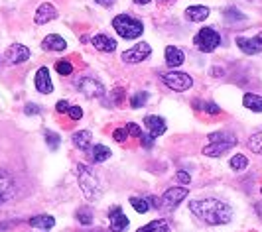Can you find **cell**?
Segmentation results:
<instances>
[{
	"label": "cell",
	"instance_id": "9c48e42d",
	"mask_svg": "<svg viewBox=\"0 0 262 232\" xmlns=\"http://www.w3.org/2000/svg\"><path fill=\"white\" fill-rule=\"evenodd\" d=\"M187 195H189V193H187L185 187H172V189H168V191L162 195V207H166V209H175Z\"/></svg>",
	"mask_w": 262,
	"mask_h": 232
},
{
	"label": "cell",
	"instance_id": "f546056e",
	"mask_svg": "<svg viewBox=\"0 0 262 232\" xmlns=\"http://www.w3.org/2000/svg\"><path fill=\"white\" fill-rule=\"evenodd\" d=\"M131 205L140 213V215H144V213H148L150 211V205H148V201L146 199H140V197H131Z\"/></svg>",
	"mask_w": 262,
	"mask_h": 232
},
{
	"label": "cell",
	"instance_id": "6da1fadb",
	"mask_svg": "<svg viewBox=\"0 0 262 232\" xmlns=\"http://www.w3.org/2000/svg\"><path fill=\"white\" fill-rule=\"evenodd\" d=\"M189 211L211 227L227 225L231 223V217H233L231 207L219 199H195L189 203Z\"/></svg>",
	"mask_w": 262,
	"mask_h": 232
},
{
	"label": "cell",
	"instance_id": "603a6c76",
	"mask_svg": "<svg viewBox=\"0 0 262 232\" xmlns=\"http://www.w3.org/2000/svg\"><path fill=\"white\" fill-rule=\"evenodd\" d=\"M223 18H225V24H241V22H245L247 20V16L241 12V10H237L235 6H231V8H225V12H223Z\"/></svg>",
	"mask_w": 262,
	"mask_h": 232
},
{
	"label": "cell",
	"instance_id": "9a60e30c",
	"mask_svg": "<svg viewBox=\"0 0 262 232\" xmlns=\"http://www.w3.org/2000/svg\"><path fill=\"white\" fill-rule=\"evenodd\" d=\"M144 124L148 126V132L154 136V138H158V136H162L164 132H166V128H168V124H166V120L162 118V116H144Z\"/></svg>",
	"mask_w": 262,
	"mask_h": 232
},
{
	"label": "cell",
	"instance_id": "44dd1931",
	"mask_svg": "<svg viewBox=\"0 0 262 232\" xmlns=\"http://www.w3.org/2000/svg\"><path fill=\"white\" fill-rule=\"evenodd\" d=\"M30 227L42 229V231H49V229L55 227V219L49 217V215H38V217H32L30 219Z\"/></svg>",
	"mask_w": 262,
	"mask_h": 232
},
{
	"label": "cell",
	"instance_id": "7402d4cb",
	"mask_svg": "<svg viewBox=\"0 0 262 232\" xmlns=\"http://www.w3.org/2000/svg\"><path fill=\"white\" fill-rule=\"evenodd\" d=\"M91 138H93V136H91V132H89V130H79V132H75V134H73V138H71V140H73L75 148H79V150H83V152H85V150H89V148H91Z\"/></svg>",
	"mask_w": 262,
	"mask_h": 232
},
{
	"label": "cell",
	"instance_id": "ee69618b",
	"mask_svg": "<svg viewBox=\"0 0 262 232\" xmlns=\"http://www.w3.org/2000/svg\"><path fill=\"white\" fill-rule=\"evenodd\" d=\"M255 41H257V43H259V45L262 47V32L259 33V35H257V37H255Z\"/></svg>",
	"mask_w": 262,
	"mask_h": 232
},
{
	"label": "cell",
	"instance_id": "2e32d148",
	"mask_svg": "<svg viewBox=\"0 0 262 232\" xmlns=\"http://www.w3.org/2000/svg\"><path fill=\"white\" fill-rule=\"evenodd\" d=\"M42 47H44L45 51H63V49L67 47V43H65V39H63L61 35H57V33H49V35L44 37Z\"/></svg>",
	"mask_w": 262,
	"mask_h": 232
},
{
	"label": "cell",
	"instance_id": "d4e9b609",
	"mask_svg": "<svg viewBox=\"0 0 262 232\" xmlns=\"http://www.w3.org/2000/svg\"><path fill=\"white\" fill-rule=\"evenodd\" d=\"M243 104L247 108H251L253 112H262V97L261 95H253V93H247L243 97Z\"/></svg>",
	"mask_w": 262,
	"mask_h": 232
},
{
	"label": "cell",
	"instance_id": "836d02e7",
	"mask_svg": "<svg viewBox=\"0 0 262 232\" xmlns=\"http://www.w3.org/2000/svg\"><path fill=\"white\" fill-rule=\"evenodd\" d=\"M113 138H115V142L125 144V142H127V138H129V130H127V126H125V128H115Z\"/></svg>",
	"mask_w": 262,
	"mask_h": 232
},
{
	"label": "cell",
	"instance_id": "7a4b0ae2",
	"mask_svg": "<svg viewBox=\"0 0 262 232\" xmlns=\"http://www.w3.org/2000/svg\"><path fill=\"white\" fill-rule=\"evenodd\" d=\"M77 177H79V187L85 199L99 201L103 195V185H101V179L95 175V171L85 164H77Z\"/></svg>",
	"mask_w": 262,
	"mask_h": 232
},
{
	"label": "cell",
	"instance_id": "277c9868",
	"mask_svg": "<svg viewBox=\"0 0 262 232\" xmlns=\"http://www.w3.org/2000/svg\"><path fill=\"white\" fill-rule=\"evenodd\" d=\"M113 28H115V32H117L123 39H136V37H140L142 32H144L142 22L136 20V18H132V16H129V14L115 16Z\"/></svg>",
	"mask_w": 262,
	"mask_h": 232
},
{
	"label": "cell",
	"instance_id": "74e56055",
	"mask_svg": "<svg viewBox=\"0 0 262 232\" xmlns=\"http://www.w3.org/2000/svg\"><path fill=\"white\" fill-rule=\"evenodd\" d=\"M67 114H69L71 120H81V118H83V108H81V106H71Z\"/></svg>",
	"mask_w": 262,
	"mask_h": 232
},
{
	"label": "cell",
	"instance_id": "f1b7e54d",
	"mask_svg": "<svg viewBox=\"0 0 262 232\" xmlns=\"http://www.w3.org/2000/svg\"><path fill=\"white\" fill-rule=\"evenodd\" d=\"M249 150L255 152V154H259V156H262V132H259V134H255V136L249 138Z\"/></svg>",
	"mask_w": 262,
	"mask_h": 232
},
{
	"label": "cell",
	"instance_id": "e575fe53",
	"mask_svg": "<svg viewBox=\"0 0 262 232\" xmlns=\"http://www.w3.org/2000/svg\"><path fill=\"white\" fill-rule=\"evenodd\" d=\"M154 136L150 134V132H142V136H140V142H142V148H146V150H150V148H154Z\"/></svg>",
	"mask_w": 262,
	"mask_h": 232
},
{
	"label": "cell",
	"instance_id": "f6af8a7d",
	"mask_svg": "<svg viewBox=\"0 0 262 232\" xmlns=\"http://www.w3.org/2000/svg\"><path fill=\"white\" fill-rule=\"evenodd\" d=\"M134 2H136V4H140V6H144V4H150L152 0H134Z\"/></svg>",
	"mask_w": 262,
	"mask_h": 232
},
{
	"label": "cell",
	"instance_id": "f35d334b",
	"mask_svg": "<svg viewBox=\"0 0 262 232\" xmlns=\"http://www.w3.org/2000/svg\"><path fill=\"white\" fill-rule=\"evenodd\" d=\"M175 179H177L181 185H189V183H191V177H189L187 171H177V173H175Z\"/></svg>",
	"mask_w": 262,
	"mask_h": 232
},
{
	"label": "cell",
	"instance_id": "52a82bcc",
	"mask_svg": "<svg viewBox=\"0 0 262 232\" xmlns=\"http://www.w3.org/2000/svg\"><path fill=\"white\" fill-rule=\"evenodd\" d=\"M77 89H79V93H81L83 97H87V99H103V97H105V87H103L97 79H91V77L79 79Z\"/></svg>",
	"mask_w": 262,
	"mask_h": 232
},
{
	"label": "cell",
	"instance_id": "5bb4252c",
	"mask_svg": "<svg viewBox=\"0 0 262 232\" xmlns=\"http://www.w3.org/2000/svg\"><path fill=\"white\" fill-rule=\"evenodd\" d=\"M36 89H38L42 95H49V93L53 91V85H51L47 67H40V69H38V73H36Z\"/></svg>",
	"mask_w": 262,
	"mask_h": 232
},
{
	"label": "cell",
	"instance_id": "4316f807",
	"mask_svg": "<svg viewBox=\"0 0 262 232\" xmlns=\"http://www.w3.org/2000/svg\"><path fill=\"white\" fill-rule=\"evenodd\" d=\"M229 164H231V169H235V171H241V169H247V167H249V160H247V156H243V154L233 156Z\"/></svg>",
	"mask_w": 262,
	"mask_h": 232
},
{
	"label": "cell",
	"instance_id": "60d3db41",
	"mask_svg": "<svg viewBox=\"0 0 262 232\" xmlns=\"http://www.w3.org/2000/svg\"><path fill=\"white\" fill-rule=\"evenodd\" d=\"M205 112H207V114H211V116H215V114H219V112H221V108H219L215 102H205Z\"/></svg>",
	"mask_w": 262,
	"mask_h": 232
},
{
	"label": "cell",
	"instance_id": "b9f144b4",
	"mask_svg": "<svg viewBox=\"0 0 262 232\" xmlns=\"http://www.w3.org/2000/svg\"><path fill=\"white\" fill-rule=\"evenodd\" d=\"M69 108H71V106H69V102H67V100H59V102L55 104V110H57V112H61V114L69 112Z\"/></svg>",
	"mask_w": 262,
	"mask_h": 232
},
{
	"label": "cell",
	"instance_id": "d6a6232c",
	"mask_svg": "<svg viewBox=\"0 0 262 232\" xmlns=\"http://www.w3.org/2000/svg\"><path fill=\"white\" fill-rule=\"evenodd\" d=\"M55 71H57L59 75H71V73H73V65H71L69 61H57V63H55Z\"/></svg>",
	"mask_w": 262,
	"mask_h": 232
},
{
	"label": "cell",
	"instance_id": "ac0fdd59",
	"mask_svg": "<svg viewBox=\"0 0 262 232\" xmlns=\"http://www.w3.org/2000/svg\"><path fill=\"white\" fill-rule=\"evenodd\" d=\"M183 59H185V55H183V51L179 47H175V45H168L166 47V63H168V67H179L183 63Z\"/></svg>",
	"mask_w": 262,
	"mask_h": 232
},
{
	"label": "cell",
	"instance_id": "cb8c5ba5",
	"mask_svg": "<svg viewBox=\"0 0 262 232\" xmlns=\"http://www.w3.org/2000/svg\"><path fill=\"white\" fill-rule=\"evenodd\" d=\"M136 232H170V223L166 219H158V221H152L146 227L138 229Z\"/></svg>",
	"mask_w": 262,
	"mask_h": 232
},
{
	"label": "cell",
	"instance_id": "ab89813d",
	"mask_svg": "<svg viewBox=\"0 0 262 232\" xmlns=\"http://www.w3.org/2000/svg\"><path fill=\"white\" fill-rule=\"evenodd\" d=\"M123 99H125V89L117 87V89L113 91V100H115V104H121V102H123Z\"/></svg>",
	"mask_w": 262,
	"mask_h": 232
},
{
	"label": "cell",
	"instance_id": "ba28073f",
	"mask_svg": "<svg viewBox=\"0 0 262 232\" xmlns=\"http://www.w3.org/2000/svg\"><path fill=\"white\" fill-rule=\"evenodd\" d=\"M150 53H152V47H150L146 41H138L134 47L127 49V51L123 53V61H125V63H140V61H144Z\"/></svg>",
	"mask_w": 262,
	"mask_h": 232
},
{
	"label": "cell",
	"instance_id": "484cf974",
	"mask_svg": "<svg viewBox=\"0 0 262 232\" xmlns=\"http://www.w3.org/2000/svg\"><path fill=\"white\" fill-rule=\"evenodd\" d=\"M109 158H111V150H109L107 146H103V144L93 146V162H95V164H103V162L109 160Z\"/></svg>",
	"mask_w": 262,
	"mask_h": 232
},
{
	"label": "cell",
	"instance_id": "5b68a950",
	"mask_svg": "<svg viewBox=\"0 0 262 232\" xmlns=\"http://www.w3.org/2000/svg\"><path fill=\"white\" fill-rule=\"evenodd\" d=\"M193 43H195L203 53H209V51H213L215 47L221 45V35H219V32L213 30V28H201V30L197 32Z\"/></svg>",
	"mask_w": 262,
	"mask_h": 232
},
{
	"label": "cell",
	"instance_id": "d590c367",
	"mask_svg": "<svg viewBox=\"0 0 262 232\" xmlns=\"http://www.w3.org/2000/svg\"><path fill=\"white\" fill-rule=\"evenodd\" d=\"M127 130H129V136H134V138H138V140H140V136H142V130H140V126H138V124L129 122V124H127Z\"/></svg>",
	"mask_w": 262,
	"mask_h": 232
},
{
	"label": "cell",
	"instance_id": "1f68e13d",
	"mask_svg": "<svg viewBox=\"0 0 262 232\" xmlns=\"http://www.w3.org/2000/svg\"><path fill=\"white\" fill-rule=\"evenodd\" d=\"M77 221H79L81 225L89 227V225L93 223V213H91L89 209H79V211H77Z\"/></svg>",
	"mask_w": 262,
	"mask_h": 232
},
{
	"label": "cell",
	"instance_id": "8992f818",
	"mask_svg": "<svg viewBox=\"0 0 262 232\" xmlns=\"http://www.w3.org/2000/svg\"><path fill=\"white\" fill-rule=\"evenodd\" d=\"M162 81H164V85L170 87L172 91H187V89H191V85H193V79H191L187 73H181V71L164 73V75H162Z\"/></svg>",
	"mask_w": 262,
	"mask_h": 232
},
{
	"label": "cell",
	"instance_id": "8d00e7d4",
	"mask_svg": "<svg viewBox=\"0 0 262 232\" xmlns=\"http://www.w3.org/2000/svg\"><path fill=\"white\" fill-rule=\"evenodd\" d=\"M24 112H26V116H36V114L42 112V108H40L38 104H34V102H28L26 108H24Z\"/></svg>",
	"mask_w": 262,
	"mask_h": 232
},
{
	"label": "cell",
	"instance_id": "8fae6325",
	"mask_svg": "<svg viewBox=\"0 0 262 232\" xmlns=\"http://www.w3.org/2000/svg\"><path fill=\"white\" fill-rule=\"evenodd\" d=\"M55 18H57V8L53 4H49V2H42L38 6V10H36V18L34 20H36L38 26H44V24L55 20Z\"/></svg>",
	"mask_w": 262,
	"mask_h": 232
},
{
	"label": "cell",
	"instance_id": "bcb514c9",
	"mask_svg": "<svg viewBox=\"0 0 262 232\" xmlns=\"http://www.w3.org/2000/svg\"><path fill=\"white\" fill-rule=\"evenodd\" d=\"M261 193H262V189H261Z\"/></svg>",
	"mask_w": 262,
	"mask_h": 232
},
{
	"label": "cell",
	"instance_id": "7bdbcfd3",
	"mask_svg": "<svg viewBox=\"0 0 262 232\" xmlns=\"http://www.w3.org/2000/svg\"><path fill=\"white\" fill-rule=\"evenodd\" d=\"M97 4H101V6H107V8H111L113 4H115V0H95Z\"/></svg>",
	"mask_w": 262,
	"mask_h": 232
},
{
	"label": "cell",
	"instance_id": "3957f363",
	"mask_svg": "<svg viewBox=\"0 0 262 232\" xmlns=\"http://www.w3.org/2000/svg\"><path fill=\"white\" fill-rule=\"evenodd\" d=\"M209 140L211 142L203 148V156H207V158H221L233 146H237V136L231 132H211Z\"/></svg>",
	"mask_w": 262,
	"mask_h": 232
},
{
	"label": "cell",
	"instance_id": "d6986e66",
	"mask_svg": "<svg viewBox=\"0 0 262 232\" xmlns=\"http://www.w3.org/2000/svg\"><path fill=\"white\" fill-rule=\"evenodd\" d=\"M185 16H187V20H191V22H203V20H207V16H209V8H207V6H199V4L187 6V8H185Z\"/></svg>",
	"mask_w": 262,
	"mask_h": 232
},
{
	"label": "cell",
	"instance_id": "ffe728a7",
	"mask_svg": "<svg viewBox=\"0 0 262 232\" xmlns=\"http://www.w3.org/2000/svg\"><path fill=\"white\" fill-rule=\"evenodd\" d=\"M237 45H239L241 51L247 53V55H257V53H261V45H259L255 39H249V37H245V35H239V37H237Z\"/></svg>",
	"mask_w": 262,
	"mask_h": 232
},
{
	"label": "cell",
	"instance_id": "4fadbf2b",
	"mask_svg": "<svg viewBox=\"0 0 262 232\" xmlns=\"http://www.w3.org/2000/svg\"><path fill=\"white\" fill-rule=\"evenodd\" d=\"M109 219H111V231L113 232H125L129 227V217L123 213L121 207H111L109 211Z\"/></svg>",
	"mask_w": 262,
	"mask_h": 232
},
{
	"label": "cell",
	"instance_id": "30bf717a",
	"mask_svg": "<svg viewBox=\"0 0 262 232\" xmlns=\"http://www.w3.org/2000/svg\"><path fill=\"white\" fill-rule=\"evenodd\" d=\"M30 57V49L26 45H20V43H14L6 49V61L12 63V65H20L24 61H28Z\"/></svg>",
	"mask_w": 262,
	"mask_h": 232
},
{
	"label": "cell",
	"instance_id": "e0dca14e",
	"mask_svg": "<svg viewBox=\"0 0 262 232\" xmlns=\"http://www.w3.org/2000/svg\"><path fill=\"white\" fill-rule=\"evenodd\" d=\"M93 45L99 49V51H105V53H113L117 49V41L113 37H109L107 33H97L93 37Z\"/></svg>",
	"mask_w": 262,
	"mask_h": 232
},
{
	"label": "cell",
	"instance_id": "83f0119b",
	"mask_svg": "<svg viewBox=\"0 0 262 232\" xmlns=\"http://www.w3.org/2000/svg\"><path fill=\"white\" fill-rule=\"evenodd\" d=\"M148 99H150V95H148L146 91H142V93H136V95H132L131 106H132V108H142V106L148 102Z\"/></svg>",
	"mask_w": 262,
	"mask_h": 232
},
{
	"label": "cell",
	"instance_id": "4dcf8cb0",
	"mask_svg": "<svg viewBox=\"0 0 262 232\" xmlns=\"http://www.w3.org/2000/svg\"><path fill=\"white\" fill-rule=\"evenodd\" d=\"M45 142H47V148H49V150H57L59 144H61V138H59V134L47 130V132H45Z\"/></svg>",
	"mask_w": 262,
	"mask_h": 232
},
{
	"label": "cell",
	"instance_id": "7c38bea8",
	"mask_svg": "<svg viewBox=\"0 0 262 232\" xmlns=\"http://www.w3.org/2000/svg\"><path fill=\"white\" fill-rule=\"evenodd\" d=\"M14 191H16V187H14L12 175L8 171L0 169V205L6 203V201H10L12 195H14Z\"/></svg>",
	"mask_w": 262,
	"mask_h": 232
}]
</instances>
